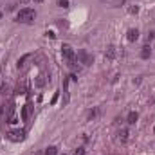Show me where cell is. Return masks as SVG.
<instances>
[{
	"instance_id": "1",
	"label": "cell",
	"mask_w": 155,
	"mask_h": 155,
	"mask_svg": "<svg viewBox=\"0 0 155 155\" xmlns=\"http://www.w3.org/2000/svg\"><path fill=\"white\" fill-rule=\"evenodd\" d=\"M61 54H63V58L67 60V65L74 70V74H76V72H79V67L76 65V52L72 51V47H70V45H67V43H65V45H61Z\"/></svg>"
},
{
	"instance_id": "2",
	"label": "cell",
	"mask_w": 155,
	"mask_h": 155,
	"mask_svg": "<svg viewBox=\"0 0 155 155\" xmlns=\"http://www.w3.org/2000/svg\"><path fill=\"white\" fill-rule=\"evenodd\" d=\"M34 16H36V13H34V9H31V7H23V9H20L18 11V20L20 22H31V20H34Z\"/></svg>"
},
{
	"instance_id": "3",
	"label": "cell",
	"mask_w": 155,
	"mask_h": 155,
	"mask_svg": "<svg viewBox=\"0 0 155 155\" xmlns=\"http://www.w3.org/2000/svg\"><path fill=\"white\" fill-rule=\"evenodd\" d=\"M78 60H79V63H83V65H92V61H94V58H92V54H88L85 49H79L78 51V56H76Z\"/></svg>"
},
{
	"instance_id": "4",
	"label": "cell",
	"mask_w": 155,
	"mask_h": 155,
	"mask_svg": "<svg viewBox=\"0 0 155 155\" xmlns=\"http://www.w3.org/2000/svg\"><path fill=\"white\" fill-rule=\"evenodd\" d=\"M7 135H9L11 141H23L25 139V132L23 130H11Z\"/></svg>"
},
{
	"instance_id": "5",
	"label": "cell",
	"mask_w": 155,
	"mask_h": 155,
	"mask_svg": "<svg viewBox=\"0 0 155 155\" xmlns=\"http://www.w3.org/2000/svg\"><path fill=\"white\" fill-rule=\"evenodd\" d=\"M126 38H128V42H135V40L139 38V31H137V29H130V31L126 33Z\"/></svg>"
},
{
	"instance_id": "6",
	"label": "cell",
	"mask_w": 155,
	"mask_h": 155,
	"mask_svg": "<svg viewBox=\"0 0 155 155\" xmlns=\"http://www.w3.org/2000/svg\"><path fill=\"white\" fill-rule=\"evenodd\" d=\"M105 56H107L108 60H114V58H116V47H114V45H108V47H107Z\"/></svg>"
},
{
	"instance_id": "7",
	"label": "cell",
	"mask_w": 155,
	"mask_h": 155,
	"mask_svg": "<svg viewBox=\"0 0 155 155\" xmlns=\"http://www.w3.org/2000/svg\"><path fill=\"white\" fill-rule=\"evenodd\" d=\"M29 114H31V105H25V107L22 108V119L27 121V119H29Z\"/></svg>"
},
{
	"instance_id": "8",
	"label": "cell",
	"mask_w": 155,
	"mask_h": 155,
	"mask_svg": "<svg viewBox=\"0 0 155 155\" xmlns=\"http://www.w3.org/2000/svg\"><path fill=\"white\" fill-rule=\"evenodd\" d=\"M150 54H152V49H150L148 45H144V47H143V51H141V58L148 60V58H150Z\"/></svg>"
},
{
	"instance_id": "9",
	"label": "cell",
	"mask_w": 155,
	"mask_h": 155,
	"mask_svg": "<svg viewBox=\"0 0 155 155\" xmlns=\"http://www.w3.org/2000/svg\"><path fill=\"white\" fill-rule=\"evenodd\" d=\"M137 119H139V114H137V112H130V114H128V123H130V125H135Z\"/></svg>"
},
{
	"instance_id": "10",
	"label": "cell",
	"mask_w": 155,
	"mask_h": 155,
	"mask_svg": "<svg viewBox=\"0 0 155 155\" xmlns=\"http://www.w3.org/2000/svg\"><path fill=\"white\" fill-rule=\"evenodd\" d=\"M117 139H119V143H126L128 141V130H121Z\"/></svg>"
},
{
	"instance_id": "11",
	"label": "cell",
	"mask_w": 155,
	"mask_h": 155,
	"mask_svg": "<svg viewBox=\"0 0 155 155\" xmlns=\"http://www.w3.org/2000/svg\"><path fill=\"white\" fill-rule=\"evenodd\" d=\"M45 155H58V148H56V146H49V148H45Z\"/></svg>"
},
{
	"instance_id": "12",
	"label": "cell",
	"mask_w": 155,
	"mask_h": 155,
	"mask_svg": "<svg viewBox=\"0 0 155 155\" xmlns=\"http://www.w3.org/2000/svg\"><path fill=\"white\" fill-rule=\"evenodd\" d=\"M43 85H45V76L40 74V76L36 78V87H43Z\"/></svg>"
},
{
	"instance_id": "13",
	"label": "cell",
	"mask_w": 155,
	"mask_h": 155,
	"mask_svg": "<svg viewBox=\"0 0 155 155\" xmlns=\"http://www.w3.org/2000/svg\"><path fill=\"white\" fill-rule=\"evenodd\" d=\"M29 58H31V54H25V56H22V58L18 60V69H20V67H23V61H25V60H29Z\"/></svg>"
},
{
	"instance_id": "14",
	"label": "cell",
	"mask_w": 155,
	"mask_h": 155,
	"mask_svg": "<svg viewBox=\"0 0 155 155\" xmlns=\"http://www.w3.org/2000/svg\"><path fill=\"white\" fill-rule=\"evenodd\" d=\"M58 5L63 7V9H67L69 7V0H58Z\"/></svg>"
},
{
	"instance_id": "15",
	"label": "cell",
	"mask_w": 155,
	"mask_h": 155,
	"mask_svg": "<svg viewBox=\"0 0 155 155\" xmlns=\"http://www.w3.org/2000/svg\"><path fill=\"white\" fill-rule=\"evenodd\" d=\"M128 11H130L132 14H137V13H139V7H137V5H132V7H130Z\"/></svg>"
},
{
	"instance_id": "16",
	"label": "cell",
	"mask_w": 155,
	"mask_h": 155,
	"mask_svg": "<svg viewBox=\"0 0 155 155\" xmlns=\"http://www.w3.org/2000/svg\"><path fill=\"white\" fill-rule=\"evenodd\" d=\"M74 155H85V148H76L74 150Z\"/></svg>"
},
{
	"instance_id": "17",
	"label": "cell",
	"mask_w": 155,
	"mask_h": 155,
	"mask_svg": "<svg viewBox=\"0 0 155 155\" xmlns=\"http://www.w3.org/2000/svg\"><path fill=\"white\" fill-rule=\"evenodd\" d=\"M7 123L14 125V123H16V116H14V114H11V116H9V121H7Z\"/></svg>"
},
{
	"instance_id": "18",
	"label": "cell",
	"mask_w": 155,
	"mask_h": 155,
	"mask_svg": "<svg viewBox=\"0 0 155 155\" xmlns=\"http://www.w3.org/2000/svg\"><path fill=\"white\" fill-rule=\"evenodd\" d=\"M20 2H22V4H27V2H31V0H20Z\"/></svg>"
},
{
	"instance_id": "19",
	"label": "cell",
	"mask_w": 155,
	"mask_h": 155,
	"mask_svg": "<svg viewBox=\"0 0 155 155\" xmlns=\"http://www.w3.org/2000/svg\"><path fill=\"white\" fill-rule=\"evenodd\" d=\"M0 81H2V69H0Z\"/></svg>"
},
{
	"instance_id": "20",
	"label": "cell",
	"mask_w": 155,
	"mask_h": 155,
	"mask_svg": "<svg viewBox=\"0 0 155 155\" xmlns=\"http://www.w3.org/2000/svg\"><path fill=\"white\" fill-rule=\"evenodd\" d=\"M34 2H43V0H34Z\"/></svg>"
},
{
	"instance_id": "21",
	"label": "cell",
	"mask_w": 155,
	"mask_h": 155,
	"mask_svg": "<svg viewBox=\"0 0 155 155\" xmlns=\"http://www.w3.org/2000/svg\"><path fill=\"white\" fill-rule=\"evenodd\" d=\"M0 18H2V13H0Z\"/></svg>"
},
{
	"instance_id": "22",
	"label": "cell",
	"mask_w": 155,
	"mask_h": 155,
	"mask_svg": "<svg viewBox=\"0 0 155 155\" xmlns=\"http://www.w3.org/2000/svg\"><path fill=\"white\" fill-rule=\"evenodd\" d=\"M63 155H67V153H63Z\"/></svg>"
}]
</instances>
